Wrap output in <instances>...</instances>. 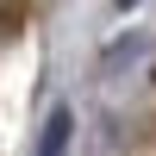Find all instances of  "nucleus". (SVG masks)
Instances as JSON below:
<instances>
[{
	"label": "nucleus",
	"mask_w": 156,
	"mask_h": 156,
	"mask_svg": "<svg viewBox=\"0 0 156 156\" xmlns=\"http://www.w3.org/2000/svg\"><path fill=\"white\" fill-rule=\"evenodd\" d=\"M69 137H75L69 106H50V119H44V131H37V150L31 156H69Z\"/></svg>",
	"instance_id": "nucleus-1"
},
{
	"label": "nucleus",
	"mask_w": 156,
	"mask_h": 156,
	"mask_svg": "<svg viewBox=\"0 0 156 156\" xmlns=\"http://www.w3.org/2000/svg\"><path fill=\"white\" fill-rule=\"evenodd\" d=\"M137 50H144V37H125V44H119V50H106V56H100V69H106V75H119V69H125V62H131V56H137Z\"/></svg>",
	"instance_id": "nucleus-2"
}]
</instances>
